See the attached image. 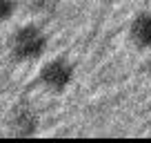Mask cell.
Instances as JSON below:
<instances>
[{"instance_id": "obj_1", "label": "cell", "mask_w": 151, "mask_h": 143, "mask_svg": "<svg viewBox=\"0 0 151 143\" xmlns=\"http://www.w3.org/2000/svg\"><path fill=\"white\" fill-rule=\"evenodd\" d=\"M49 49V36L40 25L24 23L14 29L9 36V54L18 63H33L47 54Z\"/></svg>"}, {"instance_id": "obj_7", "label": "cell", "mask_w": 151, "mask_h": 143, "mask_svg": "<svg viewBox=\"0 0 151 143\" xmlns=\"http://www.w3.org/2000/svg\"><path fill=\"white\" fill-rule=\"evenodd\" d=\"M109 2H122V0H109Z\"/></svg>"}, {"instance_id": "obj_5", "label": "cell", "mask_w": 151, "mask_h": 143, "mask_svg": "<svg viewBox=\"0 0 151 143\" xmlns=\"http://www.w3.org/2000/svg\"><path fill=\"white\" fill-rule=\"evenodd\" d=\"M16 9H18V0H0V23L14 18Z\"/></svg>"}, {"instance_id": "obj_3", "label": "cell", "mask_w": 151, "mask_h": 143, "mask_svg": "<svg viewBox=\"0 0 151 143\" xmlns=\"http://www.w3.org/2000/svg\"><path fill=\"white\" fill-rule=\"evenodd\" d=\"M7 128H9V132L14 134V136H20V139L33 136V134H38V130H40V114L27 103L16 105L14 110H11V114H9Z\"/></svg>"}, {"instance_id": "obj_4", "label": "cell", "mask_w": 151, "mask_h": 143, "mask_svg": "<svg viewBox=\"0 0 151 143\" xmlns=\"http://www.w3.org/2000/svg\"><path fill=\"white\" fill-rule=\"evenodd\" d=\"M131 45L140 52H151V9H142L131 18L127 29Z\"/></svg>"}, {"instance_id": "obj_2", "label": "cell", "mask_w": 151, "mask_h": 143, "mask_svg": "<svg viewBox=\"0 0 151 143\" xmlns=\"http://www.w3.org/2000/svg\"><path fill=\"white\" fill-rule=\"evenodd\" d=\"M76 81V65L67 56L49 58L40 72H38V83L49 92V94H62L67 92Z\"/></svg>"}, {"instance_id": "obj_6", "label": "cell", "mask_w": 151, "mask_h": 143, "mask_svg": "<svg viewBox=\"0 0 151 143\" xmlns=\"http://www.w3.org/2000/svg\"><path fill=\"white\" fill-rule=\"evenodd\" d=\"M147 69H149V76H151V56H149V65H147Z\"/></svg>"}]
</instances>
